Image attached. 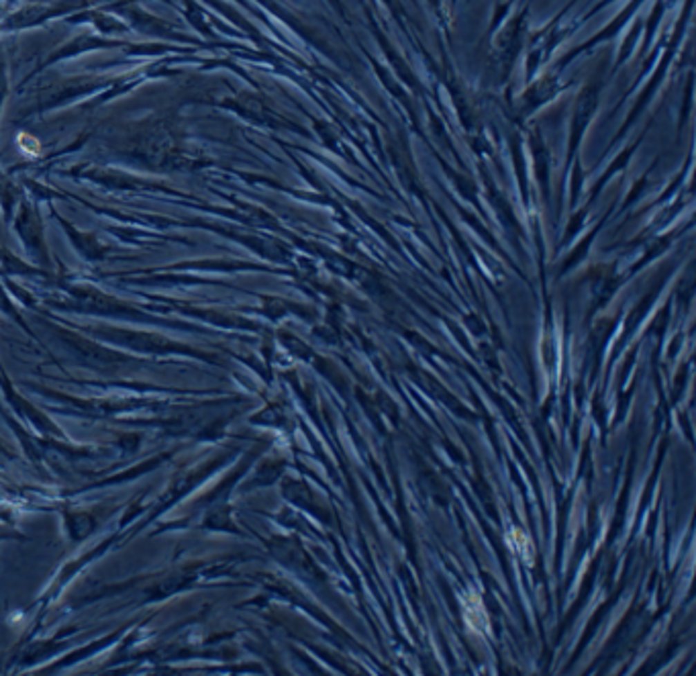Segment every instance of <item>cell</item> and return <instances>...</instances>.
<instances>
[{
  "label": "cell",
  "instance_id": "1",
  "mask_svg": "<svg viewBox=\"0 0 696 676\" xmlns=\"http://www.w3.org/2000/svg\"><path fill=\"white\" fill-rule=\"evenodd\" d=\"M466 621L472 630L476 631H486V628H488V617H486L484 607H482L476 594L466 601Z\"/></svg>",
  "mask_w": 696,
  "mask_h": 676
}]
</instances>
